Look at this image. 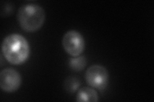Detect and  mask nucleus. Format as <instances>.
<instances>
[{"instance_id":"nucleus-5","label":"nucleus","mask_w":154,"mask_h":102,"mask_svg":"<svg viewBox=\"0 0 154 102\" xmlns=\"http://www.w3.org/2000/svg\"><path fill=\"white\" fill-rule=\"evenodd\" d=\"M21 84V75L15 69L7 68L0 73V86L3 91L13 93L19 88Z\"/></svg>"},{"instance_id":"nucleus-7","label":"nucleus","mask_w":154,"mask_h":102,"mask_svg":"<svg viewBox=\"0 0 154 102\" xmlns=\"http://www.w3.org/2000/svg\"><path fill=\"white\" fill-rule=\"evenodd\" d=\"M87 65V60L84 56H79L70 58L69 66L74 71L79 72L84 69Z\"/></svg>"},{"instance_id":"nucleus-3","label":"nucleus","mask_w":154,"mask_h":102,"mask_svg":"<svg viewBox=\"0 0 154 102\" xmlns=\"http://www.w3.org/2000/svg\"><path fill=\"white\" fill-rule=\"evenodd\" d=\"M85 78L87 83L93 88L104 90L109 82V72L103 66L94 65L87 70Z\"/></svg>"},{"instance_id":"nucleus-2","label":"nucleus","mask_w":154,"mask_h":102,"mask_svg":"<svg viewBox=\"0 0 154 102\" xmlns=\"http://www.w3.org/2000/svg\"><path fill=\"white\" fill-rule=\"evenodd\" d=\"M45 12L38 4L29 3L19 7L17 19L24 31L33 33L42 26L45 21Z\"/></svg>"},{"instance_id":"nucleus-6","label":"nucleus","mask_w":154,"mask_h":102,"mask_svg":"<svg viewBox=\"0 0 154 102\" xmlns=\"http://www.w3.org/2000/svg\"><path fill=\"white\" fill-rule=\"evenodd\" d=\"M76 100L79 102H96L98 101V95L96 91L91 87H84L79 90L76 94Z\"/></svg>"},{"instance_id":"nucleus-8","label":"nucleus","mask_w":154,"mask_h":102,"mask_svg":"<svg viewBox=\"0 0 154 102\" xmlns=\"http://www.w3.org/2000/svg\"><path fill=\"white\" fill-rule=\"evenodd\" d=\"M80 86V80L75 76L67 77L64 81L65 90L69 93H74Z\"/></svg>"},{"instance_id":"nucleus-4","label":"nucleus","mask_w":154,"mask_h":102,"mask_svg":"<svg viewBox=\"0 0 154 102\" xmlns=\"http://www.w3.org/2000/svg\"><path fill=\"white\" fill-rule=\"evenodd\" d=\"M62 42L65 51L71 56H79L84 52L85 48L84 37L75 30H70L65 33Z\"/></svg>"},{"instance_id":"nucleus-1","label":"nucleus","mask_w":154,"mask_h":102,"mask_svg":"<svg viewBox=\"0 0 154 102\" xmlns=\"http://www.w3.org/2000/svg\"><path fill=\"white\" fill-rule=\"evenodd\" d=\"M2 51L7 61L15 65L23 64L30 55V47L26 39L17 33L11 34L4 38Z\"/></svg>"}]
</instances>
